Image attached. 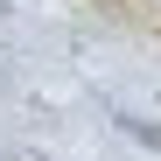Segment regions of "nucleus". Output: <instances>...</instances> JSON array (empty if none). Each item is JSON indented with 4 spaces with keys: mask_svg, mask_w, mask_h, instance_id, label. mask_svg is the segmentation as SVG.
<instances>
[{
    "mask_svg": "<svg viewBox=\"0 0 161 161\" xmlns=\"http://www.w3.org/2000/svg\"><path fill=\"white\" fill-rule=\"evenodd\" d=\"M154 7H161V0H154Z\"/></svg>",
    "mask_w": 161,
    "mask_h": 161,
    "instance_id": "obj_1",
    "label": "nucleus"
}]
</instances>
